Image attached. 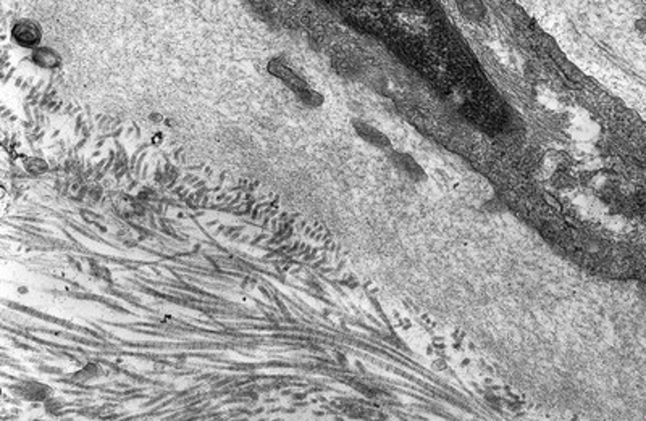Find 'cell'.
Instances as JSON below:
<instances>
[{
	"instance_id": "2",
	"label": "cell",
	"mask_w": 646,
	"mask_h": 421,
	"mask_svg": "<svg viewBox=\"0 0 646 421\" xmlns=\"http://www.w3.org/2000/svg\"><path fill=\"white\" fill-rule=\"evenodd\" d=\"M352 126H354V131L357 132V136L362 139L364 142H367L369 146L380 149V150H391V139H389L385 132H381L380 129H377L375 126H372L370 123H365L362 119H354L352 121Z\"/></svg>"
},
{
	"instance_id": "3",
	"label": "cell",
	"mask_w": 646,
	"mask_h": 421,
	"mask_svg": "<svg viewBox=\"0 0 646 421\" xmlns=\"http://www.w3.org/2000/svg\"><path fill=\"white\" fill-rule=\"evenodd\" d=\"M570 136L580 142L595 141L599 134V126L593 118L587 116V113L577 115L570 118Z\"/></svg>"
},
{
	"instance_id": "4",
	"label": "cell",
	"mask_w": 646,
	"mask_h": 421,
	"mask_svg": "<svg viewBox=\"0 0 646 421\" xmlns=\"http://www.w3.org/2000/svg\"><path fill=\"white\" fill-rule=\"evenodd\" d=\"M397 25H399L405 33L410 34H423L428 31L430 28V23L423 13L420 12H414V10H404L401 13H397Z\"/></svg>"
},
{
	"instance_id": "5",
	"label": "cell",
	"mask_w": 646,
	"mask_h": 421,
	"mask_svg": "<svg viewBox=\"0 0 646 421\" xmlns=\"http://www.w3.org/2000/svg\"><path fill=\"white\" fill-rule=\"evenodd\" d=\"M461 13L470 21H482L486 15V9L482 0H457Z\"/></svg>"
},
{
	"instance_id": "7",
	"label": "cell",
	"mask_w": 646,
	"mask_h": 421,
	"mask_svg": "<svg viewBox=\"0 0 646 421\" xmlns=\"http://www.w3.org/2000/svg\"><path fill=\"white\" fill-rule=\"evenodd\" d=\"M545 165H546V167L550 165V170H551L553 175H561V173L564 171L569 167V165H570V160H569V155L567 154L554 150V152L548 154L545 157Z\"/></svg>"
},
{
	"instance_id": "9",
	"label": "cell",
	"mask_w": 646,
	"mask_h": 421,
	"mask_svg": "<svg viewBox=\"0 0 646 421\" xmlns=\"http://www.w3.org/2000/svg\"><path fill=\"white\" fill-rule=\"evenodd\" d=\"M635 28H636L638 33H641V34L646 36V18H638L635 21Z\"/></svg>"
},
{
	"instance_id": "8",
	"label": "cell",
	"mask_w": 646,
	"mask_h": 421,
	"mask_svg": "<svg viewBox=\"0 0 646 421\" xmlns=\"http://www.w3.org/2000/svg\"><path fill=\"white\" fill-rule=\"evenodd\" d=\"M46 54H47V50H37L34 54V60L39 65L46 66V68H52V66L58 65L60 58L54 54V52H49V55H46Z\"/></svg>"
},
{
	"instance_id": "6",
	"label": "cell",
	"mask_w": 646,
	"mask_h": 421,
	"mask_svg": "<svg viewBox=\"0 0 646 421\" xmlns=\"http://www.w3.org/2000/svg\"><path fill=\"white\" fill-rule=\"evenodd\" d=\"M39 36H41L39 29L31 23H26V21H23V23H20L15 28V37H17V41L20 44H23V46H34V44L39 41Z\"/></svg>"
},
{
	"instance_id": "1",
	"label": "cell",
	"mask_w": 646,
	"mask_h": 421,
	"mask_svg": "<svg viewBox=\"0 0 646 421\" xmlns=\"http://www.w3.org/2000/svg\"><path fill=\"white\" fill-rule=\"evenodd\" d=\"M388 159L391 162L393 167L402 173L405 178H409L410 181L414 183H423L428 179L426 171L423 170V167L417 162L415 157H412L407 152H402V150H388Z\"/></svg>"
}]
</instances>
